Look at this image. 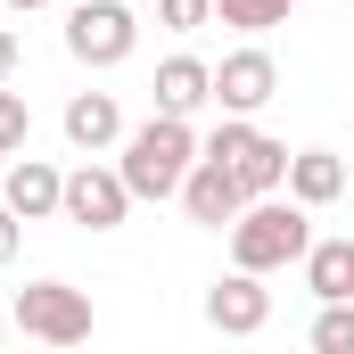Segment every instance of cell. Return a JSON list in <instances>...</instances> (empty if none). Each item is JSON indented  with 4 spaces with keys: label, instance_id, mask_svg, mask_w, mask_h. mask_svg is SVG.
Listing matches in <instances>:
<instances>
[{
    "label": "cell",
    "instance_id": "cell-9",
    "mask_svg": "<svg viewBox=\"0 0 354 354\" xmlns=\"http://www.w3.org/2000/svg\"><path fill=\"white\" fill-rule=\"evenodd\" d=\"M206 322L223 330V338H256L272 322V288L256 280V272H223L214 288H206Z\"/></svg>",
    "mask_w": 354,
    "mask_h": 354
},
{
    "label": "cell",
    "instance_id": "cell-22",
    "mask_svg": "<svg viewBox=\"0 0 354 354\" xmlns=\"http://www.w3.org/2000/svg\"><path fill=\"white\" fill-rule=\"evenodd\" d=\"M66 8H83V0H66Z\"/></svg>",
    "mask_w": 354,
    "mask_h": 354
},
{
    "label": "cell",
    "instance_id": "cell-6",
    "mask_svg": "<svg viewBox=\"0 0 354 354\" xmlns=\"http://www.w3.org/2000/svg\"><path fill=\"white\" fill-rule=\"evenodd\" d=\"M58 214H66V223H83V231H124L132 189H124V174H115V165L83 157V165L66 174V206H58Z\"/></svg>",
    "mask_w": 354,
    "mask_h": 354
},
{
    "label": "cell",
    "instance_id": "cell-21",
    "mask_svg": "<svg viewBox=\"0 0 354 354\" xmlns=\"http://www.w3.org/2000/svg\"><path fill=\"white\" fill-rule=\"evenodd\" d=\"M0 8H41V0H0Z\"/></svg>",
    "mask_w": 354,
    "mask_h": 354
},
{
    "label": "cell",
    "instance_id": "cell-3",
    "mask_svg": "<svg viewBox=\"0 0 354 354\" xmlns=\"http://www.w3.org/2000/svg\"><path fill=\"white\" fill-rule=\"evenodd\" d=\"M198 157L231 165V181L248 189V206H256V198H280V189H288V140L256 132L248 115H223V124H214V132L198 140Z\"/></svg>",
    "mask_w": 354,
    "mask_h": 354
},
{
    "label": "cell",
    "instance_id": "cell-8",
    "mask_svg": "<svg viewBox=\"0 0 354 354\" xmlns=\"http://www.w3.org/2000/svg\"><path fill=\"white\" fill-rule=\"evenodd\" d=\"M181 214H189L198 231H231V223L248 214V189L231 181V165L198 157V165H189V181H181Z\"/></svg>",
    "mask_w": 354,
    "mask_h": 354
},
{
    "label": "cell",
    "instance_id": "cell-15",
    "mask_svg": "<svg viewBox=\"0 0 354 354\" xmlns=\"http://www.w3.org/2000/svg\"><path fill=\"white\" fill-rule=\"evenodd\" d=\"M214 17L231 33H272V25H288V0H214Z\"/></svg>",
    "mask_w": 354,
    "mask_h": 354
},
{
    "label": "cell",
    "instance_id": "cell-4",
    "mask_svg": "<svg viewBox=\"0 0 354 354\" xmlns=\"http://www.w3.org/2000/svg\"><path fill=\"white\" fill-rule=\"evenodd\" d=\"M8 322H17L25 338H41V346H91V330H99L91 297L66 288V280H25L17 305H8Z\"/></svg>",
    "mask_w": 354,
    "mask_h": 354
},
{
    "label": "cell",
    "instance_id": "cell-18",
    "mask_svg": "<svg viewBox=\"0 0 354 354\" xmlns=\"http://www.w3.org/2000/svg\"><path fill=\"white\" fill-rule=\"evenodd\" d=\"M206 17H214V0H157V25L165 33H198Z\"/></svg>",
    "mask_w": 354,
    "mask_h": 354
},
{
    "label": "cell",
    "instance_id": "cell-13",
    "mask_svg": "<svg viewBox=\"0 0 354 354\" xmlns=\"http://www.w3.org/2000/svg\"><path fill=\"white\" fill-rule=\"evenodd\" d=\"M288 198L313 214V206H338L346 198V157H330V149H297L288 157Z\"/></svg>",
    "mask_w": 354,
    "mask_h": 354
},
{
    "label": "cell",
    "instance_id": "cell-2",
    "mask_svg": "<svg viewBox=\"0 0 354 354\" xmlns=\"http://www.w3.org/2000/svg\"><path fill=\"white\" fill-rule=\"evenodd\" d=\"M313 256V223L297 198H256L239 223H231V272H280V264H305Z\"/></svg>",
    "mask_w": 354,
    "mask_h": 354
},
{
    "label": "cell",
    "instance_id": "cell-16",
    "mask_svg": "<svg viewBox=\"0 0 354 354\" xmlns=\"http://www.w3.org/2000/svg\"><path fill=\"white\" fill-rule=\"evenodd\" d=\"M25 140H33V107H25V91H0V157L17 165Z\"/></svg>",
    "mask_w": 354,
    "mask_h": 354
},
{
    "label": "cell",
    "instance_id": "cell-10",
    "mask_svg": "<svg viewBox=\"0 0 354 354\" xmlns=\"http://www.w3.org/2000/svg\"><path fill=\"white\" fill-rule=\"evenodd\" d=\"M0 206H8L17 223H41V214H58V206H66V174H58L50 157H17L8 181H0Z\"/></svg>",
    "mask_w": 354,
    "mask_h": 354
},
{
    "label": "cell",
    "instance_id": "cell-7",
    "mask_svg": "<svg viewBox=\"0 0 354 354\" xmlns=\"http://www.w3.org/2000/svg\"><path fill=\"white\" fill-rule=\"evenodd\" d=\"M272 99H280V66H272V50L248 41V50H231V58L214 66V107H223V115H248V124H256V107H272Z\"/></svg>",
    "mask_w": 354,
    "mask_h": 354
},
{
    "label": "cell",
    "instance_id": "cell-19",
    "mask_svg": "<svg viewBox=\"0 0 354 354\" xmlns=\"http://www.w3.org/2000/svg\"><path fill=\"white\" fill-rule=\"evenodd\" d=\"M17 248H25V223H17V214H8V206H0V272L17 264Z\"/></svg>",
    "mask_w": 354,
    "mask_h": 354
},
{
    "label": "cell",
    "instance_id": "cell-12",
    "mask_svg": "<svg viewBox=\"0 0 354 354\" xmlns=\"http://www.w3.org/2000/svg\"><path fill=\"white\" fill-rule=\"evenodd\" d=\"M206 99H214V66H206V58H189V50H181V58L157 66V115H181V124H189Z\"/></svg>",
    "mask_w": 354,
    "mask_h": 354
},
{
    "label": "cell",
    "instance_id": "cell-14",
    "mask_svg": "<svg viewBox=\"0 0 354 354\" xmlns=\"http://www.w3.org/2000/svg\"><path fill=\"white\" fill-rule=\"evenodd\" d=\"M305 288L322 305H354V239H313L305 256Z\"/></svg>",
    "mask_w": 354,
    "mask_h": 354
},
{
    "label": "cell",
    "instance_id": "cell-11",
    "mask_svg": "<svg viewBox=\"0 0 354 354\" xmlns=\"http://www.w3.org/2000/svg\"><path fill=\"white\" fill-rule=\"evenodd\" d=\"M58 124H66V140H75L83 157H99V149H124V107H115V91H75Z\"/></svg>",
    "mask_w": 354,
    "mask_h": 354
},
{
    "label": "cell",
    "instance_id": "cell-5",
    "mask_svg": "<svg viewBox=\"0 0 354 354\" xmlns=\"http://www.w3.org/2000/svg\"><path fill=\"white\" fill-rule=\"evenodd\" d=\"M66 50L83 66H124L140 50V17L124 0H83V8H66Z\"/></svg>",
    "mask_w": 354,
    "mask_h": 354
},
{
    "label": "cell",
    "instance_id": "cell-20",
    "mask_svg": "<svg viewBox=\"0 0 354 354\" xmlns=\"http://www.w3.org/2000/svg\"><path fill=\"white\" fill-rule=\"evenodd\" d=\"M8 75H17V33L0 25V91H8Z\"/></svg>",
    "mask_w": 354,
    "mask_h": 354
},
{
    "label": "cell",
    "instance_id": "cell-1",
    "mask_svg": "<svg viewBox=\"0 0 354 354\" xmlns=\"http://www.w3.org/2000/svg\"><path fill=\"white\" fill-rule=\"evenodd\" d=\"M189 165H198V132H189L181 115H149V124H132V132H124V157H115L132 206H140V198H181Z\"/></svg>",
    "mask_w": 354,
    "mask_h": 354
},
{
    "label": "cell",
    "instance_id": "cell-17",
    "mask_svg": "<svg viewBox=\"0 0 354 354\" xmlns=\"http://www.w3.org/2000/svg\"><path fill=\"white\" fill-rule=\"evenodd\" d=\"M313 354H354V305H322L313 313Z\"/></svg>",
    "mask_w": 354,
    "mask_h": 354
}]
</instances>
